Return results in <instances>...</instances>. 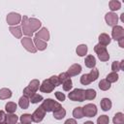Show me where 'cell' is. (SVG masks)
I'll return each mask as SVG.
<instances>
[{"mask_svg": "<svg viewBox=\"0 0 124 124\" xmlns=\"http://www.w3.org/2000/svg\"><path fill=\"white\" fill-rule=\"evenodd\" d=\"M30 101H31V103L32 104H37V103H39V102H41V101H43V96H41V95H39V94H34L31 98H30Z\"/></svg>", "mask_w": 124, "mask_h": 124, "instance_id": "cell-34", "label": "cell"}, {"mask_svg": "<svg viewBox=\"0 0 124 124\" xmlns=\"http://www.w3.org/2000/svg\"><path fill=\"white\" fill-rule=\"evenodd\" d=\"M105 19H106L108 25H109V26H115L116 23H117V21H118V16L114 13H108L105 16Z\"/></svg>", "mask_w": 124, "mask_h": 124, "instance_id": "cell-10", "label": "cell"}, {"mask_svg": "<svg viewBox=\"0 0 124 124\" xmlns=\"http://www.w3.org/2000/svg\"><path fill=\"white\" fill-rule=\"evenodd\" d=\"M109 119L108 116L107 115H101L98 119H97V124H108Z\"/></svg>", "mask_w": 124, "mask_h": 124, "instance_id": "cell-35", "label": "cell"}, {"mask_svg": "<svg viewBox=\"0 0 124 124\" xmlns=\"http://www.w3.org/2000/svg\"><path fill=\"white\" fill-rule=\"evenodd\" d=\"M76 51H77V54L78 56H84L87 52V46L86 45H79L77 47Z\"/></svg>", "mask_w": 124, "mask_h": 124, "instance_id": "cell-23", "label": "cell"}, {"mask_svg": "<svg viewBox=\"0 0 124 124\" xmlns=\"http://www.w3.org/2000/svg\"><path fill=\"white\" fill-rule=\"evenodd\" d=\"M54 85L49 81V79H45L43 83L40 85V90L45 93H50L54 89Z\"/></svg>", "mask_w": 124, "mask_h": 124, "instance_id": "cell-11", "label": "cell"}, {"mask_svg": "<svg viewBox=\"0 0 124 124\" xmlns=\"http://www.w3.org/2000/svg\"><path fill=\"white\" fill-rule=\"evenodd\" d=\"M73 116H74L75 118H82V117L84 116L82 108L78 107V108H74V110H73Z\"/></svg>", "mask_w": 124, "mask_h": 124, "instance_id": "cell-27", "label": "cell"}, {"mask_svg": "<svg viewBox=\"0 0 124 124\" xmlns=\"http://www.w3.org/2000/svg\"><path fill=\"white\" fill-rule=\"evenodd\" d=\"M41 107H42V108H44V110L46 111V112H49V111H53V112H54V111L59 110V109L62 108L59 103L53 101L52 99H46V100H45V101L43 102V104L41 105Z\"/></svg>", "mask_w": 124, "mask_h": 124, "instance_id": "cell-2", "label": "cell"}, {"mask_svg": "<svg viewBox=\"0 0 124 124\" xmlns=\"http://www.w3.org/2000/svg\"><path fill=\"white\" fill-rule=\"evenodd\" d=\"M83 114L86 117H93L97 113V107L93 104H87L82 108Z\"/></svg>", "mask_w": 124, "mask_h": 124, "instance_id": "cell-6", "label": "cell"}, {"mask_svg": "<svg viewBox=\"0 0 124 124\" xmlns=\"http://www.w3.org/2000/svg\"><path fill=\"white\" fill-rule=\"evenodd\" d=\"M31 121H32V117H31V114H22L20 116V122L21 124H31Z\"/></svg>", "mask_w": 124, "mask_h": 124, "instance_id": "cell-30", "label": "cell"}, {"mask_svg": "<svg viewBox=\"0 0 124 124\" xmlns=\"http://www.w3.org/2000/svg\"><path fill=\"white\" fill-rule=\"evenodd\" d=\"M109 83H111V82H115L117 79H118V75H117V73H115V72H112V73H110V74H108V76H107V78H106Z\"/></svg>", "mask_w": 124, "mask_h": 124, "instance_id": "cell-32", "label": "cell"}, {"mask_svg": "<svg viewBox=\"0 0 124 124\" xmlns=\"http://www.w3.org/2000/svg\"><path fill=\"white\" fill-rule=\"evenodd\" d=\"M20 124H21V123H20Z\"/></svg>", "mask_w": 124, "mask_h": 124, "instance_id": "cell-50", "label": "cell"}, {"mask_svg": "<svg viewBox=\"0 0 124 124\" xmlns=\"http://www.w3.org/2000/svg\"><path fill=\"white\" fill-rule=\"evenodd\" d=\"M48 79H49V81H50L54 86H58V85L60 84V81H59L57 76H52V77H50Z\"/></svg>", "mask_w": 124, "mask_h": 124, "instance_id": "cell-40", "label": "cell"}, {"mask_svg": "<svg viewBox=\"0 0 124 124\" xmlns=\"http://www.w3.org/2000/svg\"><path fill=\"white\" fill-rule=\"evenodd\" d=\"M18 105H19V107H20L21 108H23V109L27 108L28 106H29V99H28L27 97H25V96H22V97L19 99V101H18Z\"/></svg>", "mask_w": 124, "mask_h": 124, "instance_id": "cell-26", "label": "cell"}, {"mask_svg": "<svg viewBox=\"0 0 124 124\" xmlns=\"http://www.w3.org/2000/svg\"><path fill=\"white\" fill-rule=\"evenodd\" d=\"M100 104H101L102 109L105 110V111L110 109V108H111V101H110L108 98H104V99H102Z\"/></svg>", "mask_w": 124, "mask_h": 124, "instance_id": "cell-17", "label": "cell"}, {"mask_svg": "<svg viewBox=\"0 0 124 124\" xmlns=\"http://www.w3.org/2000/svg\"><path fill=\"white\" fill-rule=\"evenodd\" d=\"M18 117L14 113H9L6 115V124H16Z\"/></svg>", "mask_w": 124, "mask_h": 124, "instance_id": "cell-20", "label": "cell"}, {"mask_svg": "<svg viewBox=\"0 0 124 124\" xmlns=\"http://www.w3.org/2000/svg\"><path fill=\"white\" fill-rule=\"evenodd\" d=\"M84 63H85V66L87 68L93 69L95 67V65H96V59H95V57L93 55H87L85 60H84Z\"/></svg>", "mask_w": 124, "mask_h": 124, "instance_id": "cell-14", "label": "cell"}, {"mask_svg": "<svg viewBox=\"0 0 124 124\" xmlns=\"http://www.w3.org/2000/svg\"><path fill=\"white\" fill-rule=\"evenodd\" d=\"M21 44L22 46H24V48L32 53H35L37 51V48L35 47L34 44H33V41L30 37H24L23 39H21Z\"/></svg>", "mask_w": 124, "mask_h": 124, "instance_id": "cell-5", "label": "cell"}, {"mask_svg": "<svg viewBox=\"0 0 124 124\" xmlns=\"http://www.w3.org/2000/svg\"><path fill=\"white\" fill-rule=\"evenodd\" d=\"M80 72H81V66H80L79 64H73V65L68 69L67 74H68L70 77H74V76L78 75Z\"/></svg>", "mask_w": 124, "mask_h": 124, "instance_id": "cell-13", "label": "cell"}, {"mask_svg": "<svg viewBox=\"0 0 124 124\" xmlns=\"http://www.w3.org/2000/svg\"><path fill=\"white\" fill-rule=\"evenodd\" d=\"M12 97V91L8 88H2L0 89V99L1 100H6Z\"/></svg>", "mask_w": 124, "mask_h": 124, "instance_id": "cell-18", "label": "cell"}, {"mask_svg": "<svg viewBox=\"0 0 124 124\" xmlns=\"http://www.w3.org/2000/svg\"><path fill=\"white\" fill-rule=\"evenodd\" d=\"M39 85H40V82H39V80L38 79H33V80H31L30 81V83H29V88L31 89V90H33L34 92H36L38 89H39Z\"/></svg>", "mask_w": 124, "mask_h": 124, "instance_id": "cell-33", "label": "cell"}, {"mask_svg": "<svg viewBox=\"0 0 124 124\" xmlns=\"http://www.w3.org/2000/svg\"><path fill=\"white\" fill-rule=\"evenodd\" d=\"M58 79L60 81V84L63 83L64 81H66L67 79H70V76L67 74V73H61L59 76H58Z\"/></svg>", "mask_w": 124, "mask_h": 124, "instance_id": "cell-36", "label": "cell"}, {"mask_svg": "<svg viewBox=\"0 0 124 124\" xmlns=\"http://www.w3.org/2000/svg\"><path fill=\"white\" fill-rule=\"evenodd\" d=\"M34 43H35V47L38 48L39 50H44L46 48V43L36 37H34Z\"/></svg>", "mask_w": 124, "mask_h": 124, "instance_id": "cell-16", "label": "cell"}, {"mask_svg": "<svg viewBox=\"0 0 124 124\" xmlns=\"http://www.w3.org/2000/svg\"><path fill=\"white\" fill-rule=\"evenodd\" d=\"M16 103H13V102H9V103H7L6 104V106H5V109H6V111L8 112V113H13V112H15L16 111Z\"/></svg>", "mask_w": 124, "mask_h": 124, "instance_id": "cell-24", "label": "cell"}, {"mask_svg": "<svg viewBox=\"0 0 124 124\" xmlns=\"http://www.w3.org/2000/svg\"><path fill=\"white\" fill-rule=\"evenodd\" d=\"M121 20H122V21H124V14H122V15H121Z\"/></svg>", "mask_w": 124, "mask_h": 124, "instance_id": "cell-48", "label": "cell"}, {"mask_svg": "<svg viewBox=\"0 0 124 124\" xmlns=\"http://www.w3.org/2000/svg\"><path fill=\"white\" fill-rule=\"evenodd\" d=\"M111 70L113 71V72H118V71H120V65H119V62H117V61H113L112 62V65H111Z\"/></svg>", "mask_w": 124, "mask_h": 124, "instance_id": "cell-41", "label": "cell"}, {"mask_svg": "<svg viewBox=\"0 0 124 124\" xmlns=\"http://www.w3.org/2000/svg\"><path fill=\"white\" fill-rule=\"evenodd\" d=\"M80 82H81L83 85H87V84H89V83L91 82L90 79H89V78H88V75H87V74H84V75L81 76V78H80Z\"/></svg>", "mask_w": 124, "mask_h": 124, "instance_id": "cell-39", "label": "cell"}, {"mask_svg": "<svg viewBox=\"0 0 124 124\" xmlns=\"http://www.w3.org/2000/svg\"><path fill=\"white\" fill-rule=\"evenodd\" d=\"M111 35H112L113 40H115V41H119L120 39H123L124 38V29H123V27L119 26V25L113 26L112 31H111Z\"/></svg>", "mask_w": 124, "mask_h": 124, "instance_id": "cell-7", "label": "cell"}, {"mask_svg": "<svg viewBox=\"0 0 124 124\" xmlns=\"http://www.w3.org/2000/svg\"><path fill=\"white\" fill-rule=\"evenodd\" d=\"M21 20V16L17 13H10L7 16V22L9 25H16Z\"/></svg>", "mask_w": 124, "mask_h": 124, "instance_id": "cell-8", "label": "cell"}, {"mask_svg": "<svg viewBox=\"0 0 124 124\" xmlns=\"http://www.w3.org/2000/svg\"><path fill=\"white\" fill-rule=\"evenodd\" d=\"M94 50L98 54V57L101 61H108L109 59V55H108V52L106 46L98 44L94 46Z\"/></svg>", "mask_w": 124, "mask_h": 124, "instance_id": "cell-3", "label": "cell"}, {"mask_svg": "<svg viewBox=\"0 0 124 124\" xmlns=\"http://www.w3.org/2000/svg\"><path fill=\"white\" fill-rule=\"evenodd\" d=\"M114 124H124V114L122 112H117L113 119H112Z\"/></svg>", "mask_w": 124, "mask_h": 124, "instance_id": "cell-22", "label": "cell"}, {"mask_svg": "<svg viewBox=\"0 0 124 124\" xmlns=\"http://www.w3.org/2000/svg\"><path fill=\"white\" fill-rule=\"evenodd\" d=\"M83 124H94L92 121H86V122H84Z\"/></svg>", "mask_w": 124, "mask_h": 124, "instance_id": "cell-47", "label": "cell"}, {"mask_svg": "<svg viewBox=\"0 0 124 124\" xmlns=\"http://www.w3.org/2000/svg\"><path fill=\"white\" fill-rule=\"evenodd\" d=\"M118 42H119V46L120 47H124V38L123 39H120Z\"/></svg>", "mask_w": 124, "mask_h": 124, "instance_id": "cell-45", "label": "cell"}, {"mask_svg": "<svg viewBox=\"0 0 124 124\" xmlns=\"http://www.w3.org/2000/svg\"><path fill=\"white\" fill-rule=\"evenodd\" d=\"M65 115H66V110L63 108H61L59 110L53 112V116L55 119H62L63 117H65Z\"/></svg>", "mask_w": 124, "mask_h": 124, "instance_id": "cell-29", "label": "cell"}, {"mask_svg": "<svg viewBox=\"0 0 124 124\" xmlns=\"http://www.w3.org/2000/svg\"><path fill=\"white\" fill-rule=\"evenodd\" d=\"M41 21L37 18H29L26 16H23L22 18V22H21V26H22V31L23 34L27 35V36H32L33 33L35 31H37L40 27H41Z\"/></svg>", "mask_w": 124, "mask_h": 124, "instance_id": "cell-1", "label": "cell"}, {"mask_svg": "<svg viewBox=\"0 0 124 124\" xmlns=\"http://www.w3.org/2000/svg\"><path fill=\"white\" fill-rule=\"evenodd\" d=\"M0 124H6V123H0Z\"/></svg>", "mask_w": 124, "mask_h": 124, "instance_id": "cell-49", "label": "cell"}, {"mask_svg": "<svg viewBox=\"0 0 124 124\" xmlns=\"http://www.w3.org/2000/svg\"><path fill=\"white\" fill-rule=\"evenodd\" d=\"M34 94H35V92H34L33 90H31L29 87H26V88L23 89V96H25V97H27V98H29V99H30Z\"/></svg>", "mask_w": 124, "mask_h": 124, "instance_id": "cell-38", "label": "cell"}, {"mask_svg": "<svg viewBox=\"0 0 124 124\" xmlns=\"http://www.w3.org/2000/svg\"><path fill=\"white\" fill-rule=\"evenodd\" d=\"M64 124H77V122H76V120H75V119L70 118V119H67V120L65 121V123H64Z\"/></svg>", "mask_w": 124, "mask_h": 124, "instance_id": "cell-44", "label": "cell"}, {"mask_svg": "<svg viewBox=\"0 0 124 124\" xmlns=\"http://www.w3.org/2000/svg\"><path fill=\"white\" fill-rule=\"evenodd\" d=\"M99 42H100V43H99L100 45L106 46H108V45L110 43V38H109V36H108V34L103 33V34H101V35L99 36Z\"/></svg>", "mask_w": 124, "mask_h": 124, "instance_id": "cell-15", "label": "cell"}, {"mask_svg": "<svg viewBox=\"0 0 124 124\" xmlns=\"http://www.w3.org/2000/svg\"><path fill=\"white\" fill-rule=\"evenodd\" d=\"M10 31L11 33L17 39H20L21 38V35H22V31H20V28L18 26H11L10 27Z\"/></svg>", "mask_w": 124, "mask_h": 124, "instance_id": "cell-21", "label": "cell"}, {"mask_svg": "<svg viewBox=\"0 0 124 124\" xmlns=\"http://www.w3.org/2000/svg\"><path fill=\"white\" fill-rule=\"evenodd\" d=\"M72 87H73V83L71 79H67L66 81L63 82V89L65 91H69L70 89H72Z\"/></svg>", "mask_w": 124, "mask_h": 124, "instance_id": "cell-37", "label": "cell"}, {"mask_svg": "<svg viewBox=\"0 0 124 124\" xmlns=\"http://www.w3.org/2000/svg\"><path fill=\"white\" fill-rule=\"evenodd\" d=\"M120 2L119 1H116V0H111L109 1L108 3V6H109V9L111 11H116V10H119L120 9Z\"/></svg>", "mask_w": 124, "mask_h": 124, "instance_id": "cell-31", "label": "cell"}, {"mask_svg": "<svg viewBox=\"0 0 124 124\" xmlns=\"http://www.w3.org/2000/svg\"><path fill=\"white\" fill-rule=\"evenodd\" d=\"M5 120H6V114L3 110H0V123H4Z\"/></svg>", "mask_w": 124, "mask_h": 124, "instance_id": "cell-43", "label": "cell"}, {"mask_svg": "<svg viewBox=\"0 0 124 124\" xmlns=\"http://www.w3.org/2000/svg\"><path fill=\"white\" fill-rule=\"evenodd\" d=\"M36 38L42 40V41H48L49 40V32L46 28H42L40 31H38L35 35Z\"/></svg>", "mask_w": 124, "mask_h": 124, "instance_id": "cell-12", "label": "cell"}, {"mask_svg": "<svg viewBox=\"0 0 124 124\" xmlns=\"http://www.w3.org/2000/svg\"><path fill=\"white\" fill-rule=\"evenodd\" d=\"M84 90L82 89H74L72 92L69 93V99L75 102H83L84 96H83Z\"/></svg>", "mask_w": 124, "mask_h": 124, "instance_id": "cell-4", "label": "cell"}, {"mask_svg": "<svg viewBox=\"0 0 124 124\" xmlns=\"http://www.w3.org/2000/svg\"><path fill=\"white\" fill-rule=\"evenodd\" d=\"M87 75H88V78H89L90 81L92 82V81H95L98 78V77H99V71H98V69L93 68L91 70V72L89 74H87Z\"/></svg>", "mask_w": 124, "mask_h": 124, "instance_id": "cell-25", "label": "cell"}, {"mask_svg": "<svg viewBox=\"0 0 124 124\" xmlns=\"http://www.w3.org/2000/svg\"><path fill=\"white\" fill-rule=\"evenodd\" d=\"M83 96H84V100H93L96 97V91L93 89L84 90Z\"/></svg>", "mask_w": 124, "mask_h": 124, "instance_id": "cell-19", "label": "cell"}, {"mask_svg": "<svg viewBox=\"0 0 124 124\" xmlns=\"http://www.w3.org/2000/svg\"><path fill=\"white\" fill-rule=\"evenodd\" d=\"M99 88H100L101 90L106 91V90H108V89L110 88V83H109L107 79H102V80L99 82Z\"/></svg>", "mask_w": 124, "mask_h": 124, "instance_id": "cell-28", "label": "cell"}, {"mask_svg": "<svg viewBox=\"0 0 124 124\" xmlns=\"http://www.w3.org/2000/svg\"><path fill=\"white\" fill-rule=\"evenodd\" d=\"M45 115H46V111L44 110V108H43L42 107H39V108L34 111V113L31 115L32 121L38 123V122H40V121L43 120V118L45 117Z\"/></svg>", "mask_w": 124, "mask_h": 124, "instance_id": "cell-9", "label": "cell"}, {"mask_svg": "<svg viewBox=\"0 0 124 124\" xmlns=\"http://www.w3.org/2000/svg\"><path fill=\"white\" fill-rule=\"evenodd\" d=\"M119 65H120V70H123L124 69V60H122L121 62H119Z\"/></svg>", "mask_w": 124, "mask_h": 124, "instance_id": "cell-46", "label": "cell"}, {"mask_svg": "<svg viewBox=\"0 0 124 124\" xmlns=\"http://www.w3.org/2000/svg\"><path fill=\"white\" fill-rule=\"evenodd\" d=\"M55 97L57 98V100H59V101H61V102L65 101V95H64L63 93H61L60 91H56V92H55Z\"/></svg>", "mask_w": 124, "mask_h": 124, "instance_id": "cell-42", "label": "cell"}]
</instances>
